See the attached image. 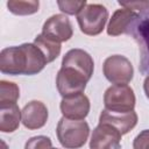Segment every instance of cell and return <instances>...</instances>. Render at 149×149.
<instances>
[{"instance_id":"8992f818","label":"cell","mask_w":149,"mask_h":149,"mask_svg":"<svg viewBox=\"0 0 149 149\" xmlns=\"http://www.w3.org/2000/svg\"><path fill=\"white\" fill-rule=\"evenodd\" d=\"M135 94L128 85H112L104 94L105 109L113 113H129L135 107Z\"/></svg>"},{"instance_id":"6da1fadb","label":"cell","mask_w":149,"mask_h":149,"mask_svg":"<svg viewBox=\"0 0 149 149\" xmlns=\"http://www.w3.org/2000/svg\"><path fill=\"white\" fill-rule=\"evenodd\" d=\"M48 64L44 55L34 43L8 47L0 52V71L5 74L33 76Z\"/></svg>"},{"instance_id":"603a6c76","label":"cell","mask_w":149,"mask_h":149,"mask_svg":"<svg viewBox=\"0 0 149 149\" xmlns=\"http://www.w3.org/2000/svg\"><path fill=\"white\" fill-rule=\"evenodd\" d=\"M143 90H144V93H146L147 98L149 99V76H147L146 79H144V83H143Z\"/></svg>"},{"instance_id":"ffe728a7","label":"cell","mask_w":149,"mask_h":149,"mask_svg":"<svg viewBox=\"0 0 149 149\" xmlns=\"http://www.w3.org/2000/svg\"><path fill=\"white\" fill-rule=\"evenodd\" d=\"M52 147L51 140L48 136L38 135L30 137L24 146V149H49Z\"/></svg>"},{"instance_id":"7a4b0ae2","label":"cell","mask_w":149,"mask_h":149,"mask_svg":"<svg viewBox=\"0 0 149 149\" xmlns=\"http://www.w3.org/2000/svg\"><path fill=\"white\" fill-rule=\"evenodd\" d=\"M56 134L61 146L65 149H79L87 141L90 127L84 120H70L63 116L57 123Z\"/></svg>"},{"instance_id":"3957f363","label":"cell","mask_w":149,"mask_h":149,"mask_svg":"<svg viewBox=\"0 0 149 149\" xmlns=\"http://www.w3.org/2000/svg\"><path fill=\"white\" fill-rule=\"evenodd\" d=\"M91 79V76L84 71L68 64H62L57 77L56 86L59 94L63 98L84 93L87 81Z\"/></svg>"},{"instance_id":"8fae6325","label":"cell","mask_w":149,"mask_h":149,"mask_svg":"<svg viewBox=\"0 0 149 149\" xmlns=\"http://www.w3.org/2000/svg\"><path fill=\"white\" fill-rule=\"evenodd\" d=\"M48 108L40 100H31L21 111L22 123L28 129H40L48 121Z\"/></svg>"},{"instance_id":"7402d4cb","label":"cell","mask_w":149,"mask_h":149,"mask_svg":"<svg viewBox=\"0 0 149 149\" xmlns=\"http://www.w3.org/2000/svg\"><path fill=\"white\" fill-rule=\"evenodd\" d=\"M134 149H149V129L142 130L133 141Z\"/></svg>"},{"instance_id":"30bf717a","label":"cell","mask_w":149,"mask_h":149,"mask_svg":"<svg viewBox=\"0 0 149 149\" xmlns=\"http://www.w3.org/2000/svg\"><path fill=\"white\" fill-rule=\"evenodd\" d=\"M64 118L70 120H84L90 112V100L84 93L63 98L59 105Z\"/></svg>"},{"instance_id":"7c38bea8","label":"cell","mask_w":149,"mask_h":149,"mask_svg":"<svg viewBox=\"0 0 149 149\" xmlns=\"http://www.w3.org/2000/svg\"><path fill=\"white\" fill-rule=\"evenodd\" d=\"M137 15L139 13L123 7L116 9L113 13L109 23L107 26V34L109 36H119L121 34H128Z\"/></svg>"},{"instance_id":"5b68a950","label":"cell","mask_w":149,"mask_h":149,"mask_svg":"<svg viewBox=\"0 0 149 149\" xmlns=\"http://www.w3.org/2000/svg\"><path fill=\"white\" fill-rule=\"evenodd\" d=\"M108 10L100 3H87L77 15L80 31L88 36L99 35L107 22Z\"/></svg>"},{"instance_id":"cb8c5ba5","label":"cell","mask_w":149,"mask_h":149,"mask_svg":"<svg viewBox=\"0 0 149 149\" xmlns=\"http://www.w3.org/2000/svg\"><path fill=\"white\" fill-rule=\"evenodd\" d=\"M49 149H57V148H52V147H51V148H49Z\"/></svg>"},{"instance_id":"44dd1931","label":"cell","mask_w":149,"mask_h":149,"mask_svg":"<svg viewBox=\"0 0 149 149\" xmlns=\"http://www.w3.org/2000/svg\"><path fill=\"white\" fill-rule=\"evenodd\" d=\"M119 5L136 13H141L146 9H149V1H119Z\"/></svg>"},{"instance_id":"277c9868","label":"cell","mask_w":149,"mask_h":149,"mask_svg":"<svg viewBox=\"0 0 149 149\" xmlns=\"http://www.w3.org/2000/svg\"><path fill=\"white\" fill-rule=\"evenodd\" d=\"M136 41L140 50V71L149 76V9L139 13L129 33Z\"/></svg>"},{"instance_id":"9a60e30c","label":"cell","mask_w":149,"mask_h":149,"mask_svg":"<svg viewBox=\"0 0 149 149\" xmlns=\"http://www.w3.org/2000/svg\"><path fill=\"white\" fill-rule=\"evenodd\" d=\"M22 121L21 111L16 104L0 106V130L2 133H13L19 128Z\"/></svg>"},{"instance_id":"2e32d148","label":"cell","mask_w":149,"mask_h":149,"mask_svg":"<svg viewBox=\"0 0 149 149\" xmlns=\"http://www.w3.org/2000/svg\"><path fill=\"white\" fill-rule=\"evenodd\" d=\"M34 44L41 50V52L44 55L45 59L48 63L54 62L61 54V49L62 45L58 42H55L48 37H45L42 33L38 34L35 40H34Z\"/></svg>"},{"instance_id":"ba28073f","label":"cell","mask_w":149,"mask_h":149,"mask_svg":"<svg viewBox=\"0 0 149 149\" xmlns=\"http://www.w3.org/2000/svg\"><path fill=\"white\" fill-rule=\"evenodd\" d=\"M122 134L112 125L99 122L93 129L90 149H120Z\"/></svg>"},{"instance_id":"9c48e42d","label":"cell","mask_w":149,"mask_h":149,"mask_svg":"<svg viewBox=\"0 0 149 149\" xmlns=\"http://www.w3.org/2000/svg\"><path fill=\"white\" fill-rule=\"evenodd\" d=\"M42 34L58 43L69 41L72 35V26L68 16L63 14H55L50 16L42 27Z\"/></svg>"},{"instance_id":"d6986e66","label":"cell","mask_w":149,"mask_h":149,"mask_svg":"<svg viewBox=\"0 0 149 149\" xmlns=\"http://www.w3.org/2000/svg\"><path fill=\"white\" fill-rule=\"evenodd\" d=\"M59 9L68 15H78L80 10L87 5L85 0L81 1H57Z\"/></svg>"},{"instance_id":"ac0fdd59","label":"cell","mask_w":149,"mask_h":149,"mask_svg":"<svg viewBox=\"0 0 149 149\" xmlns=\"http://www.w3.org/2000/svg\"><path fill=\"white\" fill-rule=\"evenodd\" d=\"M8 10L15 15H30L38 12L40 2L36 0L22 1V0H10L7 2Z\"/></svg>"},{"instance_id":"4fadbf2b","label":"cell","mask_w":149,"mask_h":149,"mask_svg":"<svg viewBox=\"0 0 149 149\" xmlns=\"http://www.w3.org/2000/svg\"><path fill=\"white\" fill-rule=\"evenodd\" d=\"M99 122L109 123L125 135L136 126L137 114L134 111L129 113H113L107 109H102L99 116Z\"/></svg>"},{"instance_id":"e0dca14e","label":"cell","mask_w":149,"mask_h":149,"mask_svg":"<svg viewBox=\"0 0 149 149\" xmlns=\"http://www.w3.org/2000/svg\"><path fill=\"white\" fill-rule=\"evenodd\" d=\"M19 98H20V90L15 83L7 80L0 81V106L16 104Z\"/></svg>"},{"instance_id":"5bb4252c","label":"cell","mask_w":149,"mask_h":149,"mask_svg":"<svg viewBox=\"0 0 149 149\" xmlns=\"http://www.w3.org/2000/svg\"><path fill=\"white\" fill-rule=\"evenodd\" d=\"M62 64L72 65L74 68L86 72L91 77L93 74V70H94L93 58L91 57V55L88 52H86L83 49H71V50H69L64 55V57L62 59Z\"/></svg>"},{"instance_id":"52a82bcc","label":"cell","mask_w":149,"mask_h":149,"mask_svg":"<svg viewBox=\"0 0 149 149\" xmlns=\"http://www.w3.org/2000/svg\"><path fill=\"white\" fill-rule=\"evenodd\" d=\"M104 76L114 85H127L134 77L130 61L122 55L108 56L102 64Z\"/></svg>"}]
</instances>
